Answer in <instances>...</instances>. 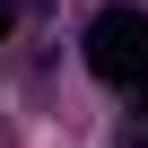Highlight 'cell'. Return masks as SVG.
Returning a JSON list of instances; mask_svg holds the SVG:
<instances>
[{"label": "cell", "mask_w": 148, "mask_h": 148, "mask_svg": "<svg viewBox=\"0 0 148 148\" xmlns=\"http://www.w3.org/2000/svg\"><path fill=\"white\" fill-rule=\"evenodd\" d=\"M87 70L105 87H148V18L139 9H105L87 26Z\"/></svg>", "instance_id": "1"}, {"label": "cell", "mask_w": 148, "mask_h": 148, "mask_svg": "<svg viewBox=\"0 0 148 148\" xmlns=\"http://www.w3.org/2000/svg\"><path fill=\"white\" fill-rule=\"evenodd\" d=\"M9 26H18V0H0V35H9Z\"/></svg>", "instance_id": "2"}]
</instances>
